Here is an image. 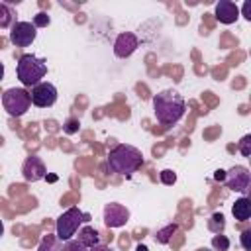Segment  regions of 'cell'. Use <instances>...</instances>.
<instances>
[{
    "instance_id": "obj_1",
    "label": "cell",
    "mask_w": 251,
    "mask_h": 251,
    "mask_svg": "<svg viewBox=\"0 0 251 251\" xmlns=\"http://www.w3.org/2000/svg\"><path fill=\"white\" fill-rule=\"evenodd\" d=\"M186 112V102L182 94L175 88H165L153 96V114L161 126H175L182 120Z\"/></svg>"
},
{
    "instance_id": "obj_2",
    "label": "cell",
    "mask_w": 251,
    "mask_h": 251,
    "mask_svg": "<svg viewBox=\"0 0 251 251\" xmlns=\"http://www.w3.org/2000/svg\"><path fill=\"white\" fill-rule=\"evenodd\" d=\"M141 165H143V153H141V149H137L133 145L120 143L108 155V167L116 175L131 176Z\"/></svg>"
},
{
    "instance_id": "obj_3",
    "label": "cell",
    "mask_w": 251,
    "mask_h": 251,
    "mask_svg": "<svg viewBox=\"0 0 251 251\" xmlns=\"http://www.w3.org/2000/svg\"><path fill=\"white\" fill-rule=\"evenodd\" d=\"M16 75H18V80L24 86L33 88L35 84L41 82V78H45V75H47V63L43 59H39L37 55L25 53V55H22L18 59Z\"/></svg>"
},
{
    "instance_id": "obj_4",
    "label": "cell",
    "mask_w": 251,
    "mask_h": 251,
    "mask_svg": "<svg viewBox=\"0 0 251 251\" xmlns=\"http://www.w3.org/2000/svg\"><path fill=\"white\" fill-rule=\"evenodd\" d=\"M90 220H92V216L88 212H82L76 206H73V208L65 210L57 218V222H55V235L61 241H69V239H73V235H76L80 224H88Z\"/></svg>"
},
{
    "instance_id": "obj_5",
    "label": "cell",
    "mask_w": 251,
    "mask_h": 251,
    "mask_svg": "<svg viewBox=\"0 0 251 251\" xmlns=\"http://www.w3.org/2000/svg\"><path fill=\"white\" fill-rule=\"evenodd\" d=\"M2 106L8 112V116L20 118V116H24L29 110L31 96H29V92L25 88H16L14 86V88L4 90V94H2Z\"/></svg>"
},
{
    "instance_id": "obj_6",
    "label": "cell",
    "mask_w": 251,
    "mask_h": 251,
    "mask_svg": "<svg viewBox=\"0 0 251 251\" xmlns=\"http://www.w3.org/2000/svg\"><path fill=\"white\" fill-rule=\"evenodd\" d=\"M226 186L233 192H239L241 196H247L249 186H251V173L245 165H233L229 171L224 173Z\"/></svg>"
},
{
    "instance_id": "obj_7",
    "label": "cell",
    "mask_w": 251,
    "mask_h": 251,
    "mask_svg": "<svg viewBox=\"0 0 251 251\" xmlns=\"http://www.w3.org/2000/svg\"><path fill=\"white\" fill-rule=\"evenodd\" d=\"M37 37V27L33 22H14L10 29V41L16 47H29Z\"/></svg>"
},
{
    "instance_id": "obj_8",
    "label": "cell",
    "mask_w": 251,
    "mask_h": 251,
    "mask_svg": "<svg viewBox=\"0 0 251 251\" xmlns=\"http://www.w3.org/2000/svg\"><path fill=\"white\" fill-rule=\"evenodd\" d=\"M29 96H31V104L33 106H37V108H51L57 102V88H55V84L41 80L39 84H35L31 88Z\"/></svg>"
},
{
    "instance_id": "obj_9",
    "label": "cell",
    "mask_w": 251,
    "mask_h": 251,
    "mask_svg": "<svg viewBox=\"0 0 251 251\" xmlns=\"http://www.w3.org/2000/svg\"><path fill=\"white\" fill-rule=\"evenodd\" d=\"M127 218H129V210L126 206H122L118 202H110V204L104 206V224H106L108 229L110 227H122V226H126Z\"/></svg>"
},
{
    "instance_id": "obj_10",
    "label": "cell",
    "mask_w": 251,
    "mask_h": 251,
    "mask_svg": "<svg viewBox=\"0 0 251 251\" xmlns=\"http://www.w3.org/2000/svg\"><path fill=\"white\" fill-rule=\"evenodd\" d=\"M139 47V39L135 37V33L131 31H126V33H120L114 41V55L120 57V59H126L129 57L135 49Z\"/></svg>"
},
{
    "instance_id": "obj_11",
    "label": "cell",
    "mask_w": 251,
    "mask_h": 251,
    "mask_svg": "<svg viewBox=\"0 0 251 251\" xmlns=\"http://www.w3.org/2000/svg\"><path fill=\"white\" fill-rule=\"evenodd\" d=\"M22 173H24V178L29 180V182H37L45 176V165L43 161L37 157V155H31L24 161V167H22Z\"/></svg>"
},
{
    "instance_id": "obj_12",
    "label": "cell",
    "mask_w": 251,
    "mask_h": 251,
    "mask_svg": "<svg viewBox=\"0 0 251 251\" xmlns=\"http://www.w3.org/2000/svg\"><path fill=\"white\" fill-rule=\"evenodd\" d=\"M216 18H218L222 24L229 25V24L237 22V18H239V8H237L231 0H220V2L216 4Z\"/></svg>"
},
{
    "instance_id": "obj_13",
    "label": "cell",
    "mask_w": 251,
    "mask_h": 251,
    "mask_svg": "<svg viewBox=\"0 0 251 251\" xmlns=\"http://www.w3.org/2000/svg\"><path fill=\"white\" fill-rule=\"evenodd\" d=\"M231 214L237 222H247L251 218V200L247 196H241L233 202L231 206Z\"/></svg>"
},
{
    "instance_id": "obj_14",
    "label": "cell",
    "mask_w": 251,
    "mask_h": 251,
    "mask_svg": "<svg viewBox=\"0 0 251 251\" xmlns=\"http://www.w3.org/2000/svg\"><path fill=\"white\" fill-rule=\"evenodd\" d=\"M78 241H80L86 249H90V247H94V245L100 243V233H98V229L92 227V226H82V227H78Z\"/></svg>"
},
{
    "instance_id": "obj_15",
    "label": "cell",
    "mask_w": 251,
    "mask_h": 251,
    "mask_svg": "<svg viewBox=\"0 0 251 251\" xmlns=\"http://www.w3.org/2000/svg\"><path fill=\"white\" fill-rule=\"evenodd\" d=\"M63 243L65 241H61L55 233H47L41 237L37 251H63Z\"/></svg>"
},
{
    "instance_id": "obj_16",
    "label": "cell",
    "mask_w": 251,
    "mask_h": 251,
    "mask_svg": "<svg viewBox=\"0 0 251 251\" xmlns=\"http://www.w3.org/2000/svg\"><path fill=\"white\" fill-rule=\"evenodd\" d=\"M208 227H210V231H214V233H222L224 231V227H226V218H224V214H212V218H210V222H208Z\"/></svg>"
},
{
    "instance_id": "obj_17",
    "label": "cell",
    "mask_w": 251,
    "mask_h": 251,
    "mask_svg": "<svg viewBox=\"0 0 251 251\" xmlns=\"http://www.w3.org/2000/svg\"><path fill=\"white\" fill-rule=\"evenodd\" d=\"M14 25V12L10 10L8 4H0V27H10Z\"/></svg>"
},
{
    "instance_id": "obj_18",
    "label": "cell",
    "mask_w": 251,
    "mask_h": 251,
    "mask_svg": "<svg viewBox=\"0 0 251 251\" xmlns=\"http://www.w3.org/2000/svg\"><path fill=\"white\" fill-rule=\"evenodd\" d=\"M175 231H176V224H169L167 227H163V229H159V231H157V235H155V239H157V243H169Z\"/></svg>"
},
{
    "instance_id": "obj_19",
    "label": "cell",
    "mask_w": 251,
    "mask_h": 251,
    "mask_svg": "<svg viewBox=\"0 0 251 251\" xmlns=\"http://www.w3.org/2000/svg\"><path fill=\"white\" fill-rule=\"evenodd\" d=\"M212 247L218 249V251H227L229 249V239L226 235H222V233H216L212 237Z\"/></svg>"
},
{
    "instance_id": "obj_20",
    "label": "cell",
    "mask_w": 251,
    "mask_h": 251,
    "mask_svg": "<svg viewBox=\"0 0 251 251\" xmlns=\"http://www.w3.org/2000/svg\"><path fill=\"white\" fill-rule=\"evenodd\" d=\"M63 251H88L78 239H69L63 243Z\"/></svg>"
},
{
    "instance_id": "obj_21",
    "label": "cell",
    "mask_w": 251,
    "mask_h": 251,
    "mask_svg": "<svg viewBox=\"0 0 251 251\" xmlns=\"http://www.w3.org/2000/svg\"><path fill=\"white\" fill-rule=\"evenodd\" d=\"M249 145H251V135L247 133V135L239 141V151H241L243 157H249V155H251V147H249Z\"/></svg>"
},
{
    "instance_id": "obj_22",
    "label": "cell",
    "mask_w": 251,
    "mask_h": 251,
    "mask_svg": "<svg viewBox=\"0 0 251 251\" xmlns=\"http://www.w3.org/2000/svg\"><path fill=\"white\" fill-rule=\"evenodd\" d=\"M161 182L163 184H175L176 182V175L171 171V169H165V171H161Z\"/></svg>"
},
{
    "instance_id": "obj_23",
    "label": "cell",
    "mask_w": 251,
    "mask_h": 251,
    "mask_svg": "<svg viewBox=\"0 0 251 251\" xmlns=\"http://www.w3.org/2000/svg\"><path fill=\"white\" fill-rule=\"evenodd\" d=\"M63 129H65V133H76V131H78V120L69 118V120L65 122V126H63Z\"/></svg>"
},
{
    "instance_id": "obj_24",
    "label": "cell",
    "mask_w": 251,
    "mask_h": 251,
    "mask_svg": "<svg viewBox=\"0 0 251 251\" xmlns=\"http://www.w3.org/2000/svg\"><path fill=\"white\" fill-rule=\"evenodd\" d=\"M241 245L245 251H251V229H243L241 233Z\"/></svg>"
},
{
    "instance_id": "obj_25",
    "label": "cell",
    "mask_w": 251,
    "mask_h": 251,
    "mask_svg": "<svg viewBox=\"0 0 251 251\" xmlns=\"http://www.w3.org/2000/svg\"><path fill=\"white\" fill-rule=\"evenodd\" d=\"M49 24V18L45 16V14H37L35 16V20H33V25L37 27V25H47Z\"/></svg>"
},
{
    "instance_id": "obj_26",
    "label": "cell",
    "mask_w": 251,
    "mask_h": 251,
    "mask_svg": "<svg viewBox=\"0 0 251 251\" xmlns=\"http://www.w3.org/2000/svg\"><path fill=\"white\" fill-rule=\"evenodd\" d=\"M88 251H110L106 245H102V243H98V245H94V247H90Z\"/></svg>"
},
{
    "instance_id": "obj_27",
    "label": "cell",
    "mask_w": 251,
    "mask_h": 251,
    "mask_svg": "<svg viewBox=\"0 0 251 251\" xmlns=\"http://www.w3.org/2000/svg\"><path fill=\"white\" fill-rule=\"evenodd\" d=\"M249 6H251L249 2H245V4H243V14H245V20H251V18H249Z\"/></svg>"
},
{
    "instance_id": "obj_28",
    "label": "cell",
    "mask_w": 251,
    "mask_h": 251,
    "mask_svg": "<svg viewBox=\"0 0 251 251\" xmlns=\"http://www.w3.org/2000/svg\"><path fill=\"white\" fill-rule=\"evenodd\" d=\"M224 173H226V171H216V178H218V180H224Z\"/></svg>"
},
{
    "instance_id": "obj_29",
    "label": "cell",
    "mask_w": 251,
    "mask_h": 251,
    "mask_svg": "<svg viewBox=\"0 0 251 251\" xmlns=\"http://www.w3.org/2000/svg\"><path fill=\"white\" fill-rule=\"evenodd\" d=\"M2 78H4V65L0 63V80H2Z\"/></svg>"
},
{
    "instance_id": "obj_30",
    "label": "cell",
    "mask_w": 251,
    "mask_h": 251,
    "mask_svg": "<svg viewBox=\"0 0 251 251\" xmlns=\"http://www.w3.org/2000/svg\"><path fill=\"white\" fill-rule=\"evenodd\" d=\"M4 235V224H2V220H0V237Z\"/></svg>"
},
{
    "instance_id": "obj_31",
    "label": "cell",
    "mask_w": 251,
    "mask_h": 251,
    "mask_svg": "<svg viewBox=\"0 0 251 251\" xmlns=\"http://www.w3.org/2000/svg\"><path fill=\"white\" fill-rule=\"evenodd\" d=\"M137 251H147V247H143V245H137Z\"/></svg>"
},
{
    "instance_id": "obj_32",
    "label": "cell",
    "mask_w": 251,
    "mask_h": 251,
    "mask_svg": "<svg viewBox=\"0 0 251 251\" xmlns=\"http://www.w3.org/2000/svg\"><path fill=\"white\" fill-rule=\"evenodd\" d=\"M196 251H210V249H206V247H204V249H196Z\"/></svg>"
}]
</instances>
